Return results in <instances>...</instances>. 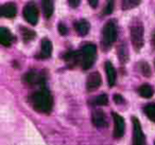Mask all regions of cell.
Returning <instances> with one entry per match:
<instances>
[{"mask_svg":"<svg viewBox=\"0 0 155 145\" xmlns=\"http://www.w3.org/2000/svg\"><path fill=\"white\" fill-rule=\"evenodd\" d=\"M131 40L136 51H139L143 46V28L141 24L131 27Z\"/></svg>","mask_w":155,"mask_h":145,"instance_id":"obj_3","label":"cell"},{"mask_svg":"<svg viewBox=\"0 0 155 145\" xmlns=\"http://www.w3.org/2000/svg\"><path fill=\"white\" fill-rule=\"evenodd\" d=\"M138 92H139V94L142 96V98H149L153 95L152 87H151L150 85H148V84L140 86L139 89H138Z\"/></svg>","mask_w":155,"mask_h":145,"instance_id":"obj_16","label":"cell"},{"mask_svg":"<svg viewBox=\"0 0 155 145\" xmlns=\"http://www.w3.org/2000/svg\"><path fill=\"white\" fill-rule=\"evenodd\" d=\"M89 5H91V7H96V5H98L97 1H89Z\"/></svg>","mask_w":155,"mask_h":145,"instance_id":"obj_29","label":"cell"},{"mask_svg":"<svg viewBox=\"0 0 155 145\" xmlns=\"http://www.w3.org/2000/svg\"><path fill=\"white\" fill-rule=\"evenodd\" d=\"M152 46L153 48H155V31L152 33Z\"/></svg>","mask_w":155,"mask_h":145,"instance_id":"obj_28","label":"cell"},{"mask_svg":"<svg viewBox=\"0 0 155 145\" xmlns=\"http://www.w3.org/2000/svg\"><path fill=\"white\" fill-rule=\"evenodd\" d=\"M24 17L29 24H36L38 21V10H37L36 5H32V3L26 5L24 9Z\"/></svg>","mask_w":155,"mask_h":145,"instance_id":"obj_6","label":"cell"},{"mask_svg":"<svg viewBox=\"0 0 155 145\" xmlns=\"http://www.w3.org/2000/svg\"><path fill=\"white\" fill-rule=\"evenodd\" d=\"M139 69L141 71V73L144 75V76L149 77L151 75V69L149 67V65L147 63H140L139 64Z\"/></svg>","mask_w":155,"mask_h":145,"instance_id":"obj_19","label":"cell"},{"mask_svg":"<svg viewBox=\"0 0 155 145\" xmlns=\"http://www.w3.org/2000/svg\"><path fill=\"white\" fill-rule=\"evenodd\" d=\"M93 123L97 127H104L106 125V118L103 111L96 110L93 113Z\"/></svg>","mask_w":155,"mask_h":145,"instance_id":"obj_11","label":"cell"},{"mask_svg":"<svg viewBox=\"0 0 155 145\" xmlns=\"http://www.w3.org/2000/svg\"><path fill=\"white\" fill-rule=\"evenodd\" d=\"M139 2H135V1H132V0H127V1H124L123 2V9L124 10H129L131 9L132 7H135L136 5H138Z\"/></svg>","mask_w":155,"mask_h":145,"instance_id":"obj_23","label":"cell"},{"mask_svg":"<svg viewBox=\"0 0 155 145\" xmlns=\"http://www.w3.org/2000/svg\"><path fill=\"white\" fill-rule=\"evenodd\" d=\"M113 118H114V123H115V127H114V137L117 139L121 138L124 134V120L121 115L117 114V113H113Z\"/></svg>","mask_w":155,"mask_h":145,"instance_id":"obj_7","label":"cell"},{"mask_svg":"<svg viewBox=\"0 0 155 145\" xmlns=\"http://www.w3.org/2000/svg\"><path fill=\"white\" fill-rule=\"evenodd\" d=\"M69 5H71V7H77V5H80V1H69Z\"/></svg>","mask_w":155,"mask_h":145,"instance_id":"obj_27","label":"cell"},{"mask_svg":"<svg viewBox=\"0 0 155 145\" xmlns=\"http://www.w3.org/2000/svg\"><path fill=\"white\" fill-rule=\"evenodd\" d=\"M105 72L106 76H107V83L110 87H113L116 83V71L110 62L105 63Z\"/></svg>","mask_w":155,"mask_h":145,"instance_id":"obj_9","label":"cell"},{"mask_svg":"<svg viewBox=\"0 0 155 145\" xmlns=\"http://www.w3.org/2000/svg\"><path fill=\"white\" fill-rule=\"evenodd\" d=\"M41 53L43 57H49L52 54V44L49 39L44 38L41 45Z\"/></svg>","mask_w":155,"mask_h":145,"instance_id":"obj_13","label":"cell"},{"mask_svg":"<svg viewBox=\"0 0 155 145\" xmlns=\"http://www.w3.org/2000/svg\"><path fill=\"white\" fill-rule=\"evenodd\" d=\"M133 122V145H147L146 137L141 130V126L137 118H132Z\"/></svg>","mask_w":155,"mask_h":145,"instance_id":"obj_5","label":"cell"},{"mask_svg":"<svg viewBox=\"0 0 155 145\" xmlns=\"http://www.w3.org/2000/svg\"><path fill=\"white\" fill-rule=\"evenodd\" d=\"M12 39H13V35H12V33L8 29H0V43H1V45L9 47L12 43Z\"/></svg>","mask_w":155,"mask_h":145,"instance_id":"obj_12","label":"cell"},{"mask_svg":"<svg viewBox=\"0 0 155 145\" xmlns=\"http://www.w3.org/2000/svg\"><path fill=\"white\" fill-rule=\"evenodd\" d=\"M22 37H24L25 40H30L33 37H35V33L33 31H30L28 29H24V32H22Z\"/></svg>","mask_w":155,"mask_h":145,"instance_id":"obj_22","label":"cell"},{"mask_svg":"<svg viewBox=\"0 0 155 145\" xmlns=\"http://www.w3.org/2000/svg\"><path fill=\"white\" fill-rule=\"evenodd\" d=\"M58 32H60V34H62V35H66L67 34V28L63 24H58Z\"/></svg>","mask_w":155,"mask_h":145,"instance_id":"obj_25","label":"cell"},{"mask_svg":"<svg viewBox=\"0 0 155 145\" xmlns=\"http://www.w3.org/2000/svg\"><path fill=\"white\" fill-rule=\"evenodd\" d=\"M96 54H97V48L93 44L85 45L81 49L80 55H81V65L84 70L89 69L95 63Z\"/></svg>","mask_w":155,"mask_h":145,"instance_id":"obj_2","label":"cell"},{"mask_svg":"<svg viewBox=\"0 0 155 145\" xmlns=\"http://www.w3.org/2000/svg\"><path fill=\"white\" fill-rule=\"evenodd\" d=\"M102 83L101 79V75L98 72H94L91 73L87 77V82H86V87L89 91H94V90L98 89L100 87Z\"/></svg>","mask_w":155,"mask_h":145,"instance_id":"obj_8","label":"cell"},{"mask_svg":"<svg viewBox=\"0 0 155 145\" xmlns=\"http://www.w3.org/2000/svg\"><path fill=\"white\" fill-rule=\"evenodd\" d=\"M16 12H17V10H16L15 5H13V3H7V5H2L1 10H0V14L3 17H7V18L15 17Z\"/></svg>","mask_w":155,"mask_h":145,"instance_id":"obj_10","label":"cell"},{"mask_svg":"<svg viewBox=\"0 0 155 145\" xmlns=\"http://www.w3.org/2000/svg\"><path fill=\"white\" fill-rule=\"evenodd\" d=\"M75 29H77L78 33L81 36H84V35H87V33L89 32L91 26H89L88 21H86V20H80L79 22L75 24Z\"/></svg>","mask_w":155,"mask_h":145,"instance_id":"obj_14","label":"cell"},{"mask_svg":"<svg viewBox=\"0 0 155 145\" xmlns=\"http://www.w3.org/2000/svg\"><path fill=\"white\" fill-rule=\"evenodd\" d=\"M144 112L151 121L155 122V104H149L144 107Z\"/></svg>","mask_w":155,"mask_h":145,"instance_id":"obj_18","label":"cell"},{"mask_svg":"<svg viewBox=\"0 0 155 145\" xmlns=\"http://www.w3.org/2000/svg\"><path fill=\"white\" fill-rule=\"evenodd\" d=\"M25 76H26V81L28 84H34L38 81V76L35 72H30Z\"/></svg>","mask_w":155,"mask_h":145,"instance_id":"obj_20","label":"cell"},{"mask_svg":"<svg viewBox=\"0 0 155 145\" xmlns=\"http://www.w3.org/2000/svg\"><path fill=\"white\" fill-rule=\"evenodd\" d=\"M117 38L116 26L113 21H108L103 28V44L106 47H110Z\"/></svg>","mask_w":155,"mask_h":145,"instance_id":"obj_4","label":"cell"},{"mask_svg":"<svg viewBox=\"0 0 155 145\" xmlns=\"http://www.w3.org/2000/svg\"><path fill=\"white\" fill-rule=\"evenodd\" d=\"M108 103V98L106 96V94H101L96 98V104L100 105V106H104V105H107Z\"/></svg>","mask_w":155,"mask_h":145,"instance_id":"obj_21","label":"cell"},{"mask_svg":"<svg viewBox=\"0 0 155 145\" xmlns=\"http://www.w3.org/2000/svg\"><path fill=\"white\" fill-rule=\"evenodd\" d=\"M113 8H114V3L113 2H107L105 7V10H104V13L105 14H110L113 12Z\"/></svg>","mask_w":155,"mask_h":145,"instance_id":"obj_24","label":"cell"},{"mask_svg":"<svg viewBox=\"0 0 155 145\" xmlns=\"http://www.w3.org/2000/svg\"><path fill=\"white\" fill-rule=\"evenodd\" d=\"M118 57L122 64L129 60V52H127V48L125 44H121L118 47Z\"/></svg>","mask_w":155,"mask_h":145,"instance_id":"obj_15","label":"cell"},{"mask_svg":"<svg viewBox=\"0 0 155 145\" xmlns=\"http://www.w3.org/2000/svg\"><path fill=\"white\" fill-rule=\"evenodd\" d=\"M43 9H44V13H45L46 18H50L52 14H53V2L49 1V0L44 1Z\"/></svg>","mask_w":155,"mask_h":145,"instance_id":"obj_17","label":"cell"},{"mask_svg":"<svg viewBox=\"0 0 155 145\" xmlns=\"http://www.w3.org/2000/svg\"><path fill=\"white\" fill-rule=\"evenodd\" d=\"M114 101L116 102V104H123V102H124L123 98L121 95H119V94H116V95H114Z\"/></svg>","mask_w":155,"mask_h":145,"instance_id":"obj_26","label":"cell"},{"mask_svg":"<svg viewBox=\"0 0 155 145\" xmlns=\"http://www.w3.org/2000/svg\"><path fill=\"white\" fill-rule=\"evenodd\" d=\"M31 103L37 112L48 113L52 109V98L47 89H41L35 92L31 98Z\"/></svg>","mask_w":155,"mask_h":145,"instance_id":"obj_1","label":"cell"}]
</instances>
